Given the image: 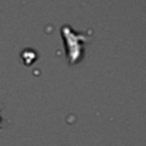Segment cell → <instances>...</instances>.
I'll return each mask as SVG.
<instances>
[{
    "label": "cell",
    "instance_id": "6da1fadb",
    "mask_svg": "<svg viewBox=\"0 0 146 146\" xmlns=\"http://www.w3.org/2000/svg\"><path fill=\"white\" fill-rule=\"evenodd\" d=\"M0 123H1V117H0Z\"/></svg>",
    "mask_w": 146,
    "mask_h": 146
}]
</instances>
